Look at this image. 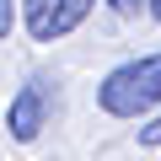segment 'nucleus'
Segmentation results:
<instances>
[{
	"label": "nucleus",
	"instance_id": "obj_3",
	"mask_svg": "<svg viewBox=\"0 0 161 161\" xmlns=\"http://www.w3.org/2000/svg\"><path fill=\"white\" fill-rule=\"evenodd\" d=\"M43 118H48V80H27L6 108V129H11V140L27 145V140H38Z\"/></svg>",
	"mask_w": 161,
	"mask_h": 161
},
{
	"label": "nucleus",
	"instance_id": "obj_4",
	"mask_svg": "<svg viewBox=\"0 0 161 161\" xmlns=\"http://www.w3.org/2000/svg\"><path fill=\"white\" fill-rule=\"evenodd\" d=\"M140 145H161V118H150V124L140 129Z\"/></svg>",
	"mask_w": 161,
	"mask_h": 161
},
{
	"label": "nucleus",
	"instance_id": "obj_1",
	"mask_svg": "<svg viewBox=\"0 0 161 161\" xmlns=\"http://www.w3.org/2000/svg\"><path fill=\"white\" fill-rule=\"evenodd\" d=\"M97 102H102V113H113V118H140V113H150V108L161 102V54H140V59L108 70L102 86H97Z\"/></svg>",
	"mask_w": 161,
	"mask_h": 161
},
{
	"label": "nucleus",
	"instance_id": "obj_5",
	"mask_svg": "<svg viewBox=\"0 0 161 161\" xmlns=\"http://www.w3.org/2000/svg\"><path fill=\"white\" fill-rule=\"evenodd\" d=\"M108 6H113V11H118V16H134V11H140V6H150V0H108Z\"/></svg>",
	"mask_w": 161,
	"mask_h": 161
},
{
	"label": "nucleus",
	"instance_id": "obj_2",
	"mask_svg": "<svg viewBox=\"0 0 161 161\" xmlns=\"http://www.w3.org/2000/svg\"><path fill=\"white\" fill-rule=\"evenodd\" d=\"M92 6L97 0H22V22L38 43H54V38H64V32H75L86 22Z\"/></svg>",
	"mask_w": 161,
	"mask_h": 161
},
{
	"label": "nucleus",
	"instance_id": "obj_7",
	"mask_svg": "<svg viewBox=\"0 0 161 161\" xmlns=\"http://www.w3.org/2000/svg\"><path fill=\"white\" fill-rule=\"evenodd\" d=\"M150 16H156V22H161V0H150Z\"/></svg>",
	"mask_w": 161,
	"mask_h": 161
},
{
	"label": "nucleus",
	"instance_id": "obj_6",
	"mask_svg": "<svg viewBox=\"0 0 161 161\" xmlns=\"http://www.w3.org/2000/svg\"><path fill=\"white\" fill-rule=\"evenodd\" d=\"M0 32L11 38V0H0Z\"/></svg>",
	"mask_w": 161,
	"mask_h": 161
}]
</instances>
